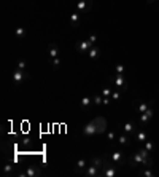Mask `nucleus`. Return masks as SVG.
<instances>
[{"mask_svg": "<svg viewBox=\"0 0 159 177\" xmlns=\"http://www.w3.org/2000/svg\"><path fill=\"white\" fill-rule=\"evenodd\" d=\"M83 23V14L78 13V11H73L70 14V27H73V29H76V27H80V24Z\"/></svg>", "mask_w": 159, "mask_h": 177, "instance_id": "9b49d317", "label": "nucleus"}, {"mask_svg": "<svg viewBox=\"0 0 159 177\" xmlns=\"http://www.w3.org/2000/svg\"><path fill=\"white\" fill-rule=\"evenodd\" d=\"M26 67H27V64H26V61H22V59H19L18 62H16V69H21V70H26Z\"/></svg>", "mask_w": 159, "mask_h": 177, "instance_id": "c756f323", "label": "nucleus"}, {"mask_svg": "<svg viewBox=\"0 0 159 177\" xmlns=\"http://www.w3.org/2000/svg\"><path fill=\"white\" fill-rule=\"evenodd\" d=\"M121 94H123V91L121 90H113V93H111V102H116V101H119L121 99Z\"/></svg>", "mask_w": 159, "mask_h": 177, "instance_id": "393cba45", "label": "nucleus"}, {"mask_svg": "<svg viewBox=\"0 0 159 177\" xmlns=\"http://www.w3.org/2000/svg\"><path fill=\"white\" fill-rule=\"evenodd\" d=\"M110 161L119 166V164H121V163L124 161V153H123L121 150H116V152H113V153L110 155Z\"/></svg>", "mask_w": 159, "mask_h": 177, "instance_id": "ddd939ff", "label": "nucleus"}, {"mask_svg": "<svg viewBox=\"0 0 159 177\" xmlns=\"http://www.w3.org/2000/svg\"><path fill=\"white\" fill-rule=\"evenodd\" d=\"M88 40L92 43V45H95V42H97V35H95V34H91V35L88 37Z\"/></svg>", "mask_w": 159, "mask_h": 177, "instance_id": "2f4dec72", "label": "nucleus"}, {"mask_svg": "<svg viewBox=\"0 0 159 177\" xmlns=\"http://www.w3.org/2000/svg\"><path fill=\"white\" fill-rule=\"evenodd\" d=\"M110 81H111V86H113V88H116V90H121L123 93H126L127 88H129L126 77L121 75V74H115V75L110 78Z\"/></svg>", "mask_w": 159, "mask_h": 177, "instance_id": "f257e3e1", "label": "nucleus"}, {"mask_svg": "<svg viewBox=\"0 0 159 177\" xmlns=\"http://www.w3.org/2000/svg\"><path fill=\"white\" fill-rule=\"evenodd\" d=\"M154 106V101H151L150 104L148 102H143V101H140V99H135V101H132V107L137 110V113H143L146 112L150 107Z\"/></svg>", "mask_w": 159, "mask_h": 177, "instance_id": "39448f33", "label": "nucleus"}, {"mask_svg": "<svg viewBox=\"0 0 159 177\" xmlns=\"http://www.w3.org/2000/svg\"><path fill=\"white\" fill-rule=\"evenodd\" d=\"M92 121H94V126H95L97 134H104V132L107 131V120L104 117H95Z\"/></svg>", "mask_w": 159, "mask_h": 177, "instance_id": "0eeeda50", "label": "nucleus"}, {"mask_svg": "<svg viewBox=\"0 0 159 177\" xmlns=\"http://www.w3.org/2000/svg\"><path fill=\"white\" fill-rule=\"evenodd\" d=\"M145 148H146L150 153H153L156 147H154V144H153V141H146V142H145Z\"/></svg>", "mask_w": 159, "mask_h": 177, "instance_id": "cd10ccee", "label": "nucleus"}, {"mask_svg": "<svg viewBox=\"0 0 159 177\" xmlns=\"http://www.w3.org/2000/svg\"><path fill=\"white\" fill-rule=\"evenodd\" d=\"M124 72H126V67H124V64H116L115 74H121V75H124Z\"/></svg>", "mask_w": 159, "mask_h": 177, "instance_id": "c85d7f7f", "label": "nucleus"}, {"mask_svg": "<svg viewBox=\"0 0 159 177\" xmlns=\"http://www.w3.org/2000/svg\"><path fill=\"white\" fill-rule=\"evenodd\" d=\"M118 175V164L111 163L110 160H107L104 168L100 169V177H115Z\"/></svg>", "mask_w": 159, "mask_h": 177, "instance_id": "f03ea898", "label": "nucleus"}, {"mask_svg": "<svg viewBox=\"0 0 159 177\" xmlns=\"http://www.w3.org/2000/svg\"><path fill=\"white\" fill-rule=\"evenodd\" d=\"M94 45L91 43L88 38H84V40H80L78 42V45H76V51L80 53V54H84V53H88L91 48H92Z\"/></svg>", "mask_w": 159, "mask_h": 177, "instance_id": "1a4fd4ad", "label": "nucleus"}, {"mask_svg": "<svg viewBox=\"0 0 159 177\" xmlns=\"http://www.w3.org/2000/svg\"><path fill=\"white\" fill-rule=\"evenodd\" d=\"M107 163V160L105 158H102V156H92L91 158V164H94V166H97V168H104V164Z\"/></svg>", "mask_w": 159, "mask_h": 177, "instance_id": "6ab92c4d", "label": "nucleus"}, {"mask_svg": "<svg viewBox=\"0 0 159 177\" xmlns=\"http://www.w3.org/2000/svg\"><path fill=\"white\" fill-rule=\"evenodd\" d=\"M146 2H148V3H154L156 0H146Z\"/></svg>", "mask_w": 159, "mask_h": 177, "instance_id": "72a5a7b5", "label": "nucleus"}, {"mask_svg": "<svg viewBox=\"0 0 159 177\" xmlns=\"http://www.w3.org/2000/svg\"><path fill=\"white\" fill-rule=\"evenodd\" d=\"M113 90H115V88H113ZM113 90H111L110 86H104V88L100 90V94L104 96V97H111V93H113Z\"/></svg>", "mask_w": 159, "mask_h": 177, "instance_id": "5701e85b", "label": "nucleus"}, {"mask_svg": "<svg viewBox=\"0 0 159 177\" xmlns=\"http://www.w3.org/2000/svg\"><path fill=\"white\" fill-rule=\"evenodd\" d=\"M27 78H29V74H27L26 70H21V69H14L13 74H11V81H13L16 86L21 85L22 81H26Z\"/></svg>", "mask_w": 159, "mask_h": 177, "instance_id": "7ed1b4c3", "label": "nucleus"}, {"mask_svg": "<svg viewBox=\"0 0 159 177\" xmlns=\"http://www.w3.org/2000/svg\"><path fill=\"white\" fill-rule=\"evenodd\" d=\"M91 8H92V0H78L75 5V11L81 13V14L89 13Z\"/></svg>", "mask_w": 159, "mask_h": 177, "instance_id": "20e7f679", "label": "nucleus"}, {"mask_svg": "<svg viewBox=\"0 0 159 177\" xmlns=\"http://www.w3.org/2000/svg\"><path fill=\"white\" fill-rule=\"evenodd\" d=\"M73 166H75V172L80 174V172H83V171L88 168V161H86V158H80Z\"/></svg>", "mask_w": 159, "mask_h": 177, "instance_id": "dca6fc26", "label": "nucleus"}, {"mask_svg": "<svg viewBox=\"0 0 159 177\" xmlns=\"http://www.w3.org/2000/svg\"><path fill=\"white\" fill-rule=\"evenodd\" d=\"M92 102H94V106H104V96L102 94H95L94 97H92Z\"/></svg>", "mask_w": 159, "mask_h": 177, "instance_id": "a878e982", "label": "nucleus"}, {"mask_svg": "<svg viewBox=\"0 0 159 177\" xmlns=\"http://www.w3.org/2000/svg\"><path fill=\"white\" fill-rule=\"evenodd\" d=\"M59 46L56 45V43H51L48 45V59H53V58H58L59 56Z\"/></svg>", "mask_w": 159, "mask_h": 177, "instance_id": "2eb2a0df", "label": "nucleus"}, {"mask_svg": "<svg viewBox=\"0 0 159 177\" xmlns=\"http://www.w3.org/2000/svg\"><path fill=\"white\" fill-rule=\"evenodd\" d=\"M14 35H16V38H26V35H27V30H26L22 26H21V27H16Z\"/></svg>", "mask_w": 159, "mask_h": 177, "instance_id": "412c9836", "label": "nucleus"}, {"mask_svg": "<svg viewBox=\"0 0 159 177\" xmlns=\"http://www.w3.org/2000/svg\"><path fill=\"white\" fill-rule=\"evenodd\" d=\"M81 174H84L86 177H100V168H97L94 164H88V168Z\"/></svg>", "mask_w": 159, "mask_h": 177, "instance_id": "9d476101", "label": "nucleus"}, {"mask_svg": "<svg viewBox=\"0 0 159 177\" xmlns=\"http://www.w3.org/2000/svg\"><path fill=\"white\" fill-rule=\"evenodd\" d=\"M86 54L89 56V59H91V61H97V59L100 58V48L94 45V46L91 48V49H89V51H88Z\"/></svg>", "mask_w": 159, "mask_h": 177, "instance_id": "f3484780", "label": "nucleus"}, {"mask_svg": "<svg viewBox=\"0 0 159 177\" xmlns=\"http://www.w3.org/2000/svg\"><path fill=\"white\" fill-rule=\"evenodd\" d=\"M134 136H135V139H137V142H146L148 141V132L146 131H137Z\"/></svg>", "mask_w": 159, "mask_h": 177, "instance_id": "aec40b11", "label": "nucleus"}, {"mask_svg": "<svg viewBox=\"0 0 159 177\" xmlns=\"http://www.w3.org/2000/svg\"><path fill=\"white\" fill-rule=\"evenodd\" d=\"M19 175L21 177H38V175H42V169L35 164H30V166H27V169Z\"/></svg>", "mask_w": 159, "mask_h": 177, "instance_id": "423d86ee", "label": "nucleus"}, {"mask_svg": "<svg viewBox=\"0 0 159 177\" xmlns=\"http://www.w3.org/2000/svg\"><path fill=\"white\" fill-rule=\"evenodd\" d=\"M83 134L84 136H95L97 131H95V126H94V121L91 120L89 123H86V126L83 128Z\"/></svg>", "mask_w": 159, "mask_h": 177, "instance_id": "4468645a", "label": "nucleus"}, {"mask_svg": "<svg viewBox=\"0 0 159 177\" xmlns=\"http://www.w3.org/2000/svg\"><path fill=\"white\" fill-rule=\"evenodd\" d=\"M48 62L51 64V67H53V69H59L61 67V56L53 58V59H48Z\"/></svg>", "mask_w": 159, "mask_h": 177, "instance_id": "4be33fe9", "label": "nucleus"}, {"mask_svg": "<svg viewBox=\"0 0 159 177\" xmlns=\"http://www.w3.org/2000/svg\"><path fill=\"white\" fill-rule=\"evenodd\" d=\"M107 139H108V141H115V139H116V134H115L113 131H110L108 134H107Z\"/></svg>", "mask_w": 159, "mask_h": 177, "instance_id": "473e14b6", "label": "nucleus"}, {"mask_svg": "<svg viewBox=\"0 0 159 177\" xmlns=\"http://www.w3.org/2000/svg\"><path fill=\"white\" fill-rule=\"evenodd\" d=\"M153 115H154V110H153V107H150L146 112H143V113H139V125L140 126H145L148 121L153 118Z\"/></svg>", "mask_w": 159, "mask_h": 177, "instance_id": "6e6552de", "label": "nucleus"}, {"mask_svg": "<svg viewBox=\"0 0 159 177\" xmlns=\"http://www.w3.org/2000/svg\"><path fill=\"white\" fill-rule=\"evenodd\" d=\"M142 174H143V175H146V177H153V175H154V172H153V171H151L150 168H146V169H145Z\"/></svg>", "mask_w": 159, "mask_h": 177, "instance_id": "7c9ffc66", "label": "nucleus"}, {"mask_svg": "<svg viewBox=\"0 0 159 177\" xmlns=\"http://www.w3.org/2000/svg\"><path fill=\"white\" fill-rule=\"evenodd\" d=\"M11 172H13V164H11V163L5 164V166H3V174H5V175H10Z\"/></svg>", "mask_w": 159, "mask_h": 177, "instance_id": "bb28decb", "label": "nucleus"}, {"mask_svg": "<svg viewBox=\"0 0 159 177\" xmlns=\"http://www.w3.org/2000/svg\"><path fill=\"white\" fill-rule=\"evenodd\" d=\"M127 136L129 134H126V132L121 134V136H118V144H119V145H127V144H129V137Z\"/></svg>", "mask_w": 159, "mask_h": 177, "instance_id": "b1692460", "label": "nucleus"}, {"mask_svg": "<svg viewBox=\"0 0 159 177\" xmlns=\"http://www.w3.org/2000/svg\"><path fill=\"white\" fill-rule=\"evenodd\" d=\"M139 131V126H137V121H132V120H129V121H126V123H124V132H126V134H135V132Z\"/></svg>", "mask_w": 159, "mask_h": 177, "instance_id": "f8f14e48", "label": "nucleus"}, {"mask_svg": "<svg viewBox=\"0 0 159 177\" xmlns=\"http://www.w3.org/2000/svg\"><path fill=\"white\" fill-rule=\"evenodd\" d=\"M92 97H89V96H83L81 97V101H80V107H81V110H88L91 106H92Z\"/></svg>", "mask_w": 159, "mask_h": 177, "instance_id": "a211bd4d", "label": "nucleus"}]
</instances>
